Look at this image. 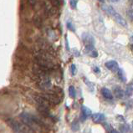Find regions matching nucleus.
Here are the masks:
<instances>
[{
    "instance_id": "11",
    "label": "nucleus",
    "mask_w": 133,
    "mask_h": 133,
    "mask_svg": "<svg viewBox=\"0 0 133 133\" xmlns=\"http://www.w3.org/2000/svg\"><path fill=\"white\" fill-rule=\"evenodd\" d=\"M101 94H102V96H103V97L107 99V100H112L113 99V95L111 93V91L108 90L107 88H102Z\"/></svg>"
},
{
    "instance_id": "27",
    "label": "nucleus",
    "mask_w": 133,
    "mask_h": 133,
    "mask_svg": "<svg viewBox=\"0 0 133 133\" xmlns=\"http://www.w3.org/2000/svg\"><path fill=\"white\" fill-rule=\"evenodd\" d=\"M111 3H119L120 0H109Z\"/></svg>"
},
{
    "instance_id": "13",
    "label": "nucleus",
    "mask_w": 133,
    "mask_h": 133,
    "mask_svg": "<svg viewBox=\"0 0 133 133\" xmlns=\"http://www.w3.org/2000/svg\"><path fill=\"white\" fill-rule=\"evenodd\" d=\"M116 73H117V75H118V78L121 79V81H123V82L127 81V77H126V75H125L123 70H121L120 68V69L117 70Z\"/></svg>"
},
{
    "instance_id": "3",
    "label": "nucleus",
    "mask_w": 133,
    "mask_h": 133,
    "mask_svg": "<svg viewBox=\"0 0 133 133\" xmlns=\"http://www.w3.org/2000/svg\"><path fill=\"white\" fill-rule=\"evenodd\" d=\"M42 96L44 97V100L48 102L49 105H56L61 101V97L59 96L57 92H55V90H51L50 92L45 93L42 95Z\"/></svg>"
},
{
    "instance_id": "17",
    "label": "nucleus",
    "mask_w": 133,
    "mask_h": 133,
    "mask_svg": "<svg viewBox=\"0 0 133 133\" xmlns=\"http://www.w3.org/2000/svg\"><path fill=\"white\" fill-rule=\"evenodd\" d=\"M69 3H70V6L72 9H76L78 0H69Z\"/></svg>"
},
{
    "instance_id": "20",
    "label": "nucleus",
    "mask_w": 133,
    "mask_h": 133,
    "mask_svg": "<svg viewBox=\"0 0 133 133\" xmlns=\"http://www.w3.org/2000/svg\"><path fill=\"white\" fill-rule=\"evenodd\" d=\"M70 71H71V75H75L77 72V69H76V66H75V64H72L71 66H70Z\"/></svg>"
},
{
    "instance_id": "5",
    "label": "nucleus",
    "mask_w": 133,
    "mask_h": 133,
    "mask_svg": "<svg viewBox=\"0 0 133 133\" xmlns=\"http://www.w3.org/2000/svg\"><path fill=\"white\" fill-rule=\"evenodd\" d=\"M105 65L108 70H111L112 72H116V73L117 72V70L120 69L118 63L115 61V60H110V61H107L105 64Z\"/></svg>"
},
{
    "instance_id": "12",
    "label": "nucleus",
    "mask_w": 133,
    "mask_h": 133,
    "mask_svg": "<svg viewBox=\"0 0 133 133\" xmlns=\"http://www.w3.org/2000/svg\"><path fill=\"white\" fill-rule=\"evenodd\" d=\"M114 95L116 98L121 99L124 97V91L119 86H116L114 87Z\"/></svg>"
},
{
    "instance_id": "1",
    "label": "nucleus",
    "mask_w": 133,
    "mask_h": 133,
    "mask_svg": "<svg viewBox=\"0 0 133 133\" xmlns=\"http://www.w3.org/2000/svg\"><path fill=\"white\" fill-rule=\"evenodd\" d=\"M35 64L40 69L45 71L50 72L55 70V63L53 56L46 50H41L38 52L35 55Z\"/></svg>"
},
{
    "instance_id": "23",
    "label": "nucleus",
    "mask_w": 133,
    "mask_h": 133,
    "mask_svg": "<svg viewBox=\"0 0 133 133\" xmlns=\"http://www.w3.org/2000/svg\"><path fill=\"white\" fill-rule=\"evenodd\" d=\"M131 91H132V88H131V87H129V89L127 88V94L129 95V96H131Z\"/></svg>"
},
{
    "instance_id": "25",
    "label": "nucleus",
    "mask_w": 133,
    "mask_h": 133,
    "mask_svg": "<svg viewBox=\"0 0 133 133\" xmlns=\"http://www.w3.org/2000/svg\"><path fill=\"white\" fill-rule=\"evenodd\" d=\"M93 70H94L95 72H96V73H99V72H100V70H99V68L96 67H96H94V69H93Z\"/></svg>"
},
{
    "instance_id": "24",
    "label": "nucleus",
    "mask_w": 133,
    "mask_h": 133,
    "mask_svg": "<svg viewBox=\"0 0 133 133\" xmlns=\"http://www.w3.org/2000/svg\"><path fill=\"white\" fill-rule=\"evenodd\" d=\"M65 44H66V49H68L69 50L70 49V47H69V43H68V41H67V38L65 37Z\"/></svg>"
},
{
    "instance_id": "7",
    "label": "nucleus",
    "mask_w": 133,
    "mask_h": 133,
    "mask_svg": "<svg viewBox=\"0 0 133 133\" xmlns=\"http://www.w3.org/2000/svg\"><path fill=\"white\" fill-rule=\"evenodd\" d=\"M113 17H114V18H115L116 22L118 24H120L121 26H122V27H125V28L127 27V21L124 19V18L121 16V14H119L118 13H116V14L114 15Z\"/></svg>"
},
{
    "instance_id": "4",
    "label": "nucleus",
    "mask_w": 133,
    "mask_h": 133,
    "mask_svg": "<svg viewBox=\"0 0 133 133\" xmlns=\"http://www.w3.org/2000/svg\"><path fill=\"white\" fill-rule=\"evenodd\" d=\"M81 39L83 43L85 44V46H89V45H92L94 46L95 45V39L94 37L90 35L89 33H84L83 35H81Z\"/></svg>"
},
{
    "instance_id": "6",
    "label": "nucleus",
    "mask_w": 133,
    "mask_h": 133,
    "mask_svg": "<svg viewBox=\"0 0 133 133\" xmlns=\"http://www.w3.org/2000/svg\"><path fill=\"white\" fill-rule=\"evenodd\" d=\"M85 52L86 55H90V57H93V58H96L98 56V52L94 46L92 45H89V46H85Z\"/></svg>"
},
{
    "instance_id": "29",
    "label": "nucleus",
    "mask_w": 133,
    "mask_h": 133,
    "mask_svg": "<svg viewBox=\"0 0 133 133\" xmlns=\"http://www.w3.org/2000/svg\"><path fill=\"white\" fill-rule=\"evenodd\" d=\"M98 1H100V2H102V3H104V0H98Z\"/></svg>"
},
{
    "instance_id": "26",
    "label": "nucleus",
    "mask_w": 133,
    "mask_h": 133,
    "mask_svg": "<svg viewBox=\"0 0 133 133\" xmlns=\"http://www.w3.org/2000/svg\"><path fill=\"white\" fill-rule=\"evenodd\" d=\"M29 2L31 3L32 5H35L36 3V0H29Z\"/></svg>"
},
{
    "instance_id": "10",
    "label": "nucleus",
    "mask_w": 133,
    "mask_h": 133,
    "mask_svg": "<svg viewBox=\"0 0 133 133\" xmlns=\"http://www.w3.org/2000/svg\"><path fill=\"white\" fill-rule=\"evenodd\" d=\"M101 9L103 10L105 13H106L109 15H111V16H114L116 13V11L113 9V7L109 6V5H102Z\"/></svg>"
},
{
    "instance_id": "21",
    "label": "nucleus",
    "mask_w": 133,
    "mask_h": 133,
    "mask_svg": "<svg viewBox=\"0 0 133 133\" xmlns=\"http://www.w3.org/2000/svg\"><path fill=\"white\" fill-rule=\"evenodd\" d=\"M49 2H50L52 6H54V7H59L60 5L59 0H49Z\"/></svg>"
},
{
    "instance_id": "28",
    "label": "nucleus",
    "mask_w": 133,
    "mask_h": 133,
    "mask_svg": "<svg viewBox=\"0 0 133 133\" xmlns=\"http://www.w3.org/2000/svg\"><path fill=\"white\" fill-rule=\"evenodd\" d=\"M111 133H120L119 131H116V130H113Z\"/></svg>"
},
{
    "instance_id": "8",
    "label": "nucleus",
    "mask_w": 133,
    "mask_h": 133,
    "mask_svg": "<svg viewBox=\"0 0 133 133\" xmlns=\"http://www.w3.org/2000/svg\"><path fill=\"white\" fill-rule=\"evenodd\" d=\"M91 115V111L87 108L86 106L85 105H82L81 106V121H84L86 120V118L88 116H90Z\"/></svg>"
},
{
    "instance_id": "22",
    "label": "nucleus",
    "mask_w": 133,
    "mask_h": 133,
    "mask_svg": "<svg viewBox=\"0 0 133 133\" xmlns=\"http://www.w3.org/2000/svg\"><path fill=\"white\" fill-rule=\"evenodd\" d=\"M127 17H128L129 19H130V21L132 22V20H133V13H132V9H131L127 10Z\"/></svg>"
},
{
    "instance_id": "14",
    "label": "nucleus",
    "mask_w": 133,
    "mask_h": 133,
    "mask_svg": "<svg viewBox=\"0 0 133 133\" xmlns=\"http://www.w3.org/2000/svg\"><path fill=\"white\" fill-rule=\"evenodd\" d=\"M69 94H70V96L72 99H75V97H76V91H75V89L74 86H70Z\"/></svg>"
},
{
    "instance_id": "2",
    "label": "nucleus",
    "mask_w": 133,
    "mask_h": 133,
    "mask_svg": "<svg viewBox=\"0 0 133 133\" xmlns=\"http://www.w3.org/2000/svg\"><path fill=\"white\" fill-rule=\"evenodd\" d=\"M21 117L24 122L28 125L29 127L33 129H35L37 131L41 130V128L44 126V124L39 118H38L37 116L32 115L29 113H23L21 115Z\"/></svg>"
},
{
    "instance_id": "15",
    "label": "nucleus",
    "mask_w": 133,
    "mask_h": 133,
    "mask_svg": "<svg viewBox=\"0 0 133 133\" xmlns=\"http://www.w3.org/2000/svg\"><path fill=\"white\" fill-rule=\"evenodd\" d=\"M66 26H67V29H69V30H70V31H72V32H75V26H74V24H73V23H72L70 20L67 21V23H66Z\"/></svg>"
},
{
    "instance_id": "9",
    "label": "nucleus",
    "mask_w": 133,
    "mask_h": 133,
    "mask_svg": "<svg viewBox=\"0 0 133 133\" xmlns=\"http://www.w3.org/2000/svg\"><path fill=\"white\" fill-rule=\"evenodd\" d=\"M92 119L95 122L99 123V122H103L105 120V116L104 114H101V113H96L92 115Z\"/></svg>"
},
{
    "instance_id": "16",
    "label": "nucleus",
    "mask_w": 133,
    "mask_h": 133,
    "mask_svg": "<svg viewBox=\"0 0 133 133\" xmlns=\"http://www.w3.org/2000/svg\"><path fill=\"white\" fill-rule=\"evenodd\" d=\"M121 130L123 133H127L129 132L131 130H130V127L128 126L127 124H125V125H121Z\"/></svg>"
},
{
    "instance_id": "18",
    "label": "nucleus",
    "mask_w": 133,
    "mask_h": 133,
    "mask_svg": "<svg viewBox=\"0 0 133 133\" xmlns=\"http://www.w3.org/2000/svg\"><path fill=\"white\" fill-rule=\"evenodd\" d=\"M84 81H85V83L87 85V86H88V88L90 89V90L93 91L94 90V84H93V83L90 82L88 79H85V78H84Z\"/></svg>"
},
{
    "instance_id": "19",
    "label": "nucleus",
    "mask_w": 133,
    "mask_h": 133,
    "mask_svg": "<svg viewBox=\"0 0 133 133\" xmlns=\"http://www.w3.org/2000/svg\"><path fill=\"white\" fill-rule=\"evenodd\" d=\"M71 128L74 131H76L79 130V124L77 122V121H74V122L71 125Z\"/></svg>"
}]
</instances>
